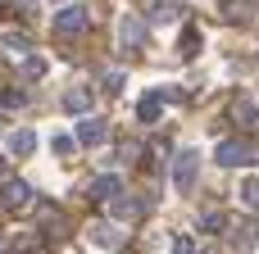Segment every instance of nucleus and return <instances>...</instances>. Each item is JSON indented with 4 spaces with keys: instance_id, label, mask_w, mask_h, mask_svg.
I'll list each match as a JSON object with an SVG mask.
<instances>
[{
    "instance_id": "1",
    "label": "nucleus",
    "mask_w": 259,
    "mask_h": 254,
    "mask_svg": "<svg viewBox=\"0 0 259 254\" xmlns=\"http://www.w3.org/2000/svg\"><path fill=\"white\" fill-rule=\"evenodd\" d=\"M196 177H200V150H196V145H182V150L173 155V186L187 195V191L196 186Z\"/></svg>"
},
{
    "instance_id": "2",
    "label": "nucleus",
    "mask_w": 259,
    "mask_h": 254,
    "mask_svg": "<svg viewBox=\"0 0 259 254\" xmlns=\"http://www.w3.org/2000/svg\"><path fill=\"white\" fill-rule=\"evenodd\" d=\"M214 164L219 168H250L255 164V145L250 141H237V136L232 141H219L214 145Z\"/></svg>"
},
{
    "instance_id": "3",
    "label": "nucleus",
    "mask_w": 259,
    "mask_h": 254,
    "mask_svg": "<svg viewBox=\"0 0 259 254\" xmlns=\"http://www.w3.org/2000/svg\"><path fill=\"white\" fill-rule=\"evenodd\" d=\"M27 205H32V186H27L23 177H5V186H0V209L18 214V209H27Z\"/></svg>"
},
{
    "instance_id": "4",
    "label": "nucleus",
    "mask_w": 259,
    "mask_h": 254,
    "mask_svg": "<svg viewBox=\"0 0 259 254\" xmlns=\"http://www.w3.org/2000/svg\"><path fill=\"white\" fill-rule=\"evenodd\" d=\"M178 91H146L141 100H137V118L141 123H159L164 118V100H173Z\"/></svg>"
},
{
    "instance_id": "5",
    "label": "nucleus",
    "mask_w": 259,
    "mask_h": 254,
    "mask_svg": "<svg viewBox=\"0 0 259 254\" xmlns=\"http://www.w3.org/2000/svg\"><path fill=\"white\" fill-rule=\"evenodd\" d=\"M55 32H59V36H77V32H87V9H82V5L59 9V14H55Z\"/></svg>"
},
{
    "instance_id": "6",
    "label": "nucleus",
    "mask_w": 259,
    "mask_h": 254,
    "mask_svg": "<svg viewBox=\"0 0 259 254\" xmlns=\"http://www.w3.org/2000/svg\"><path fill=\"white\" fill-rule=\"evenodd\" d=\"M146 18H137V14H127V18H118V41L127 45V50H141L146 45Z\"/></svg>"
},
{
    "instance_id": "7",
    "label": "nucleus",
    "mask_w": 259,
    "mask_h": 254,
    "mask_svg": "<svg viewBox=\"0 0 259 254\" xmlns=\"http://www.w3.org/2000/svg\"><path fill=\"white\" fill-rule=\"evenodd\" d=\"M182 18V5L178 0H150L146 5V23L150 27H164V23H178Z\"/></svg>"
},
{
    "instance_id": "8",
    "label": "nucleus",
    "mask_w": 259,
    "mask_h": 254,
    "mask_svg": "<svg viewBox=\"0 0 259 254\" xmlns=\"http://www.w3.org/2000/svg\"><path fill=\"white\" fill-rule=\"evenodd\" d=\"M73 141H77L82 150H96V145L105 141V123H100V118H77V132H73Z\"/></svg>"
},
{
    "instance_id": "9",
    "label": "nucleus",
    "mask_w": 259,
    "mask_h": 254,
    "mask_svg": "<svg viewBox=\"0 0 259 254\" xmlns=\"http://www.w3.org/2000/svg\"><path fill=\"white\" fill-rule=\"evenodd\" d=\"M5 150H9L14 159H27V155L36 150V132H32V127H14V132L5 136Z\"/></svg>"
},
{
    "instance_id": "10",
    "label": "nucleus",
    "mask_w": 259,
    "mask_h": 254,
    "mask_svg": "<svg viewBox=\"0 0 259 254\" xmlns=\"http://www.w3.org/2000/svg\"><path fill=\"white\" fill-rule=\"evenodd\" d=\"M123 195V182H118V173H100L96 182H91V200H100V205H114Z\"/></svg>"
},
{
    "instance_id": "11",
    "label": "nucleus",
    "mask_w": 259,
    "mask_h": 254,
    "mask_svg": "<svg viewBox=\"0 0 259 254\" xmlns=\"http://www.w3.org/2000/svg\"><path fill=\"white\" fill-rule=\"evenodd\" d=\"M64 109L68 114H87L91 109V86H68L64 91Z\"/></svg>"
},
{
    "instance_id": "12",
    "label": "nucleus",
    "mask_w": 259,
    "mask_h": 254,
    "mask_svg": "<svg viewBox=\"0 0 259 254\" xmlns=\"http://www.w3.org/2000/svg\"><path fill=\"white\" fill-rule=\"evenodd\" d=\"M91 241H96V245H105V250H118V245H123V227L96 223V227H91Z\"/></svg>"
},
{
    "instance_id": "13",
    "label": "nucleus",
    "mask_w": 259,
    "mask_h": 254,
    "mask_svg": "<svg viewBox=\"0 0 259 254\" xmlns=\"http://www.w3.org/2000/svg\"><path fill=\"white\" fill-rule=\"evenodd\" d=\"M255 241H259V218H246V223L232 232V245H237V250H250Z\"/></svg>"
},
{
    "instance_id": "14",
    "label": "nucleus",
    "mask_w": 259,
    "mask_h": 254,
    "mask_svg": "<svg viewBox=\"0 0 259 254\" xmlns=\"http://www.w3.org/2000/svg\"><path fill=\"white\" fill-rule=\"evenodd\" d=\"M141 209H146V200H127V195H118V200L109 205V214H114V218H123V223H132Z\"/></svg>"
},
{
    "instance_id": "15",
    "label": "nucleus",
    "mask_w": 259,
    "mask_h": 254,
    "mask_svg": "<svg viewBox=\"0 0 259 254\" xmlns=\"http://www.w3.org/2000/svg\"><path fill=\"white\" fill-rule=\"evenodd\" d=\"M237 195H241V205H246L250 214H259V177H241Z\"/></svg>"
},
{
    "instance_id": "16",
    "label": "nucleus",
    "mask_w": 259,
    "mask_h": 254,
    "mask_svg": "<svg viewBox=\"0 0 259 254\" xmlns=\"http://www.w3.org/2000/svg\"><path fill=\"white\" fill-rule=\"evenodd\" d=\"M178 55H182V59H196V55H200V32H196V27H187V32H182Z\"/></svg>"
},
{
    "instance_id": "17",
    "label": "nucleus",
    "mask_w": 259,
    "mask_h": 254,
    "mask_svg": "<svg viewBox=\"0 0 259 254\" xmlns=\"http://www.w3.org/2000/svg\"><path fill=\"white\" fill-rule=\"evenodd\" d=\"M5 50H14V55H32V36H27V32H5Z\"/></svg>"
},
{
    "instance_id": "18",
    "label": "nucleus",
    "mask_w": 259,
    "mask_h": 254,
    "mask_svg": "<svg viewBox=\"0 0 259 254\" xmlns=\"http://www.w3.org/2000/svg\"><path fill=\"white\" fill-rule=\"evenodd\" d=\"M200 232H228V214H219V209H209V214H200Z\"/></svg>"
},
{
    "instance_id": "19",
    "label": "nucleus",
    "mask_w": 259,
    "mask_h": 254,
    "mask_svg": "<svg viewBox=\"0 0 259 254\" xmlns=\"http://www.w3.org/2000/svg\"><path fill=\"white\" fill-rule=\"evenodd\" d=\"M46 68H50V64H46L41 55H27V64H23V77H32V82H36V77H46Z\"/></svg>"
},
{
    "instance_id": "20",
    "label": "nucleus",
    "mask_w": 259,
    "mask_h": 254,
    "mask_svg": "<svg viewBox=\"0 0 259 254\" xmlns=\"http://www.w3.org/2000/svg\"><path fill=\"white\" fill-rule=\"evenodd\" d=\"M100 82H105V91H114V95H118V91H123V82H127V77H123V73H118V68H109V73H105V77H100Z\"/></svg>"
},
{
    "instance_id": "21",
    "label": "nucleus",
    "mask_w": 259,
    "mask_h": 254,
    "mask_svg": "<svg viewBox=\"0 0 259 254\" xmlns=\"http://www.w3.org/2000/svg\"><path fill=\"white\" fill-rule=\"evenodd\" d=\"M173 254H200V245H196L191 236H178V241H173Z\"/></svg>"
},
{
    "instance_id": "22",
    "label": "nucleus",
    "mask_w": 259,
    "mask_h": 254,
    "mask_svg": "<svg viewBox=\"0 0 259 254\" xmlns=\"http://www.w3.org/2000/svg\"><path fill=\"white\" fill-rule=\"evenodd\" d=\"M73 145H77V141H73V136H55V150H59V155H68V150H73Z\"/></svg>"
},
{
    "instance_id": "23",
    "label": "nucleus",
    "mask_w": 259,
    "mask_h": 254,
    "mask_svg": "<svg viewBox=\"0 0 259 254\" xmlns=\"http://www.w3.org/2000/svg\"><path fill=\"white\" fill-rule=\"evenodd\" d=\"M255 123H259V109H255Z\"/></svg>"
},
{
    "instance_id": "24",
    "label": "nucleus",
    "mask_w": 259,
    "mask_h": 254,
    "mask_svg": "<svg viewBox=\"0 0 259 254\" xmlns=\"http://www.w3.org/2000/svg\"><path fill=\"white\" fill-rule=\"evenodd\" d=\"M0 254H5V245H0Z\"/></svg>"
}]
</instances>
